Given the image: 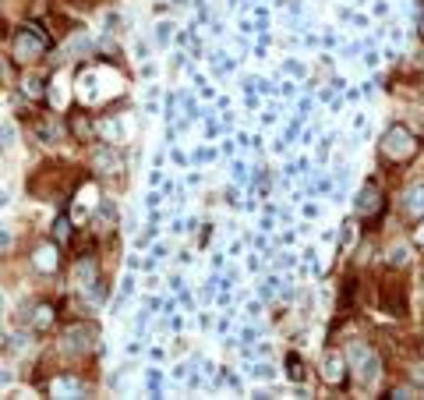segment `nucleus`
Instances as JSON below:
<instances>
[{
  "instance_id": "f257e3e1",
  "label": "nucleus",
  "mask_w": 424,
  "mask_h": 400,
  "mask_svg": "<svg viewBox=\"0 0 424 400\" xmlns=\"http://www.w3.org/2000/svg\"><path fill=\"white\" fill-rule=\"evenodd\" d=\"M407 294H410V287H407V277H403V270L400 266H389L382 277H378V301H382V308L389 312V315H407Z\"/></svg>"
},
{
  "instance_id": "f03ea898",
  "label": "nucleus",
  "mask_w": 424,
  "mask_h": 400,
  "mask_svg": "<svg viewBox=\"0 0 424 400\" xmlns=\"http://www.w3.org/2000/svg\"><path fill=\"white\" fill-rule=\"evenodd\" d=\"M418 149H421L418 135L403 124H393L382 138V160H389V163H407L410 156H418Z\"/></svg>"
},
{
  "instance_id": "7ed1b4c3",
  "label": "nucleus",
  "mask_w": 424,
  "mask_h": 400,
  "mask_svg": "<svg viewBox=\"0 0 424 400\" xmlns=\"http://www.w3.org/2000/svg\"><path fill=\"white\" fill-rule=\"evenodd\" d=\"M346 358H350V372H354V379L361 383V386H371L375 383V376L382 372V358L368 347V344H350L346 347Z\"/></svg>"
},
{
  "instance_id": "20e7f679",
  "label": "nucleus",
  "mask_w": 424,
  "mask_h": 400,
  "mask_svg": "<svg viewBox=\"0 0 424 400\" xmlns=\"http://www.w3.org/2000/svg\"><path fill=\"white\" fill-rule=\"evenodd\" d=\"M92 344H96V326L92 322H78V326H71L68 329V351L71 354H85V351H92Z\"/></svg>"
},
{
  "instance_id": "39448f33",
  "label": "nucleus",
  "mask_w": 424,
  "mask_h": 400,
  "mask_svg": "<svg viewBox=\"0 0 424 400\" xmlns=\"http://www.w3.org/2000/svg\"><path fill=\"white\" fill-rule=\"evenodd\" d=\"M382 192H378V185L375 181H368L364 188H361V199H357V216H364V220H375V216H382Z\"/></svg>"
},
{
  "instance_id": "423d86ee",
  "label": "nucleus",
  "mask_w": 424,
  "mask_h": 400,
  "mask_svg": "<svg viewBox=\"0 0 424 400\" xmlns=\"http://www.w3.org/2000/svg\"><path fill=\"white\" fill-rule=\"evenodd\" d=\"M403 216H407V220H421L424 216V185H418V188L407 192V199H403Z\"/></svg>"
},
{
  "instance_id": "0eeeda50",
  "label": "nucleus",
  "mask_w": 424,
  "mask_h": 400,
  "mask_svg": "<svg viewBox=\"0 0 424 400\" xmlns=\"http://www.w3.org/2000/svg\"><path fill=\"white\" fill-rule=\"evenodd\" d=\"M322 376H325V383L339 386V383H343V358H339V354H329V358L322 361Z\"/></svg>"
},
{
  "instance_id": "6e6552de",
  "label": "nucleus",
  "mask_w": 424,
  "mask_h": 400,
  "mask_svg": "<svg viewBox=\"0 0 424 400\" xmlns=\"http://www.w3.org/2000/svg\"><path fill=\"white\" fill-rule=\"evenodd\" d=\"M32 312H36V315H32V326H36V329H46V326L53 322V308H50V304H36Z\"/></svg>"
},
{
  "instance_id": "1a4fd4ad",
  "label": "nucleus",
  "mask_w": 424,
  "mask_h": 400,
  "mask_svg": "<svg viewBox=\"0 0 424 400\" xmlns=\"http://www.w3.org/2000/svg\"><path fill=\"white\" fill-rule=\"evenodd\" d=\"M36 266L39 270H53V248H39L36 252Z\"/></svg>"
},
{
  "instance_id": "9d476101",
  "label": "nucleus",
  "mask_w": 424,
  "mask_h": 400,
  "mask_svg": "<svg viewBox=\"0 0 424 400\" xmlns=\"http://www.w3.org/2000/svg\"><path fill=\"white\" fill-rule=\"evenodd\" d=\"M287 369H290V379H304V361H301L297 354L287 358Z\"/></svg>"
},
{
  "instance_id": "9b49d317",
  "label": "nucleus",
  "mask_w": 424,
  "mask_h": 400,
  "mask_svg": "<svg viewBox=\"0 0 424 400\" xmlns=\"http://www.w3.org/2000/svg\"><path fill=\"white\" fill-rule=\"evenodd\" d=\"M75 135H78L82 142H89V120H85V117H75Z\"/></svg>"
},
{
  "instance_id": "f8f14e48",
  "label": "nucleus",
  "mask_w": 424,
  "mask_h": 400,
  "mask_svg": "<svg viewBox=\"0 0 424 400\" xmlns=\"http://www.w3.org/2000/svg\"><path fill=\"white\" fill-rule=\"evenodd\" d=\"M25 93H28V96H39V93H43V89H39V78H28V82H25Z\"/></svg>"
},
{
  "instance_id": "ddd939ff",
  "label": "nucleus",
  "mask_w": 424,
  "mask_h": 400,
  "mask_svg": "<svg viewBox=\"0 0 424 400\" xmlns=\"http://www.w3.org/2000/svg\"><path fill=\"white\" fill-rule=\"evenodd\" d=\"M64 237H68V220L60 216V220H57V241H64Z\"/></svg>"
},
{
  "instance_id": "4468645a",
  "label": "nucleus",
  "mask_w": 424,
  "mask_h": 400,
  "mask_svg": "<svg viewBox=\"0 0 424 400\" xmlns=\"http://www.w3.org/2000/svg\"><path fill=\"white\" fill-rule=\"evenodd\" d=\"M421 39H424V14H421Z\"/></svg>"
},
{
  "instance_id": "2eb2a0df",
  "label": "nucleus",
  "mask_w": 424,
  "mask_h": 400,
  "mask_svg": "<svg viewBox=\"0 0 424 400\" xmlns=\"http://www.w3.org/2000/svg\"><path fill=\"white\" fill-rule=\"evenodd\" d=\"M78 4H92V0H78Z\"/></svg>"
}]
</instances>
